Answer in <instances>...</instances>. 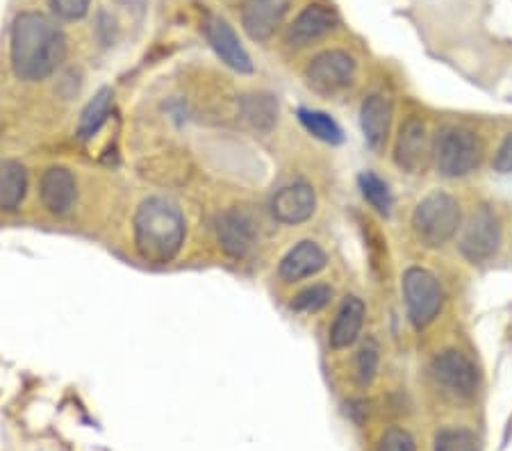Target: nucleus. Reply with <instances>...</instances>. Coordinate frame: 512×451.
<instances>
[{
  "mask_svg": "<svg viewBox=\"0 0 512 451\" xmlns=\"http://www.w3.org/2000/svg\"><path fill=\"white\" fill-rule=\"evenodd\" d=\"M244 117L249 119L255 128L269 130L278 117V103L271 96H249L244 98Z\"/></svg>",
  "mask_w": 512,
  "mask_h": 451,
  "instance_id": "nucleus-23",
  "label": "nucleus"
},
{
  "mask_svg": "<svg viewBox=\"0 0 512 451\" xmlns=\"http://www.w3.org/2000/svg\"><path fill=\"white\" fill-rule=\"evenodd\" d=\"M333 297V290L328 285H312L305 287L299 294H296L292 301V308L296 313H317L326 306V303Z\"/></svg>",
  "mask_w": 512,
  "mask_h": 451,
  "instance_id": "nucleus-26",
  "label": "nucleus"
},
{
  "mask_svg": "<svg viewBox=\"0 0 512 451\" xmlns=\"http://www.w3.org/2000/svg\"><path fill=\"white\" fill-rule=\"evenodd\" d=\"M337 26V14L326 5H308L305 10L296 16L292 26L287 32V41L292 46H305L310 41H317L319 37L328 35L330 30Z\"/></svg>",
  "mask_w": 512,
  "mask_h": 451,
  "instance_id": "nucleus-16",
  "label": "nucleus"
},
{
  "mask_svg": "<svg viewBox=\"0 0 512 451\" xmlns=\"http://www.w3.org/2000/svg\"><path fill=\"white\" fill-rule=\"evenodd\" d=\"M494 171H499V174H512V133L503 139L497 158H494Z\"/></svg>",
  "mask_w": 512,
  "mask_h": 451,
  "instance_id": "nucleus-29",
  "label": "nucleus"
},
{
  "mask_svg": "<svg viewBox=\"0 0 512 451\" xmlns=\"http://www.w3.org/2000/svg\"><path fill=\"white\" fill-rule=\"evenodd\" d=\"M299 119L305 126L308 133L315 135L321 142H328V144H340L344 139L342 128L337 126V121L333 117H328L326 112H319V110H299Z\"/></svg>",
  "mask_w": 512,
  "mask_h": 451,
  "instance_id": "nucleus-21",
  "label": "nucleus"
},
{
  "mask_svg": "<svg viewBox=\"0 0 512 451\" xmlns=\"http://www.w3.org/2000/svg\"><path fill=\"white\" fill-rule=\"evenodd\" d=\"M355 78V60L344 51H324L305 69V80L319 94H335Z\"/></svg>",
  "mask_w": 512,
  "mask_h": 451,
  "instance_id": "nucleus-7",
  "label": "nucleus"
},
{
  "mask_svg": "<svg viewBox=\"0 0 512 451\" xmlns=\"http://www.w3.org/2000/svg\"><path fill=\"white\" fill-rule=\"evenodd\" d=\"M392 101L383 94H371L360 110V126L371 149H381L390 133Z\"/></svg>",
  "mask_w": 512,
  "mask_h": 451,
  "instance_id": "nucleus-17",
  "label": "nucleus"
},
{
  "mask_svg": "<svg viewBox=\"0 0 512 451\" xmlns=\"http://www.w3.org/2000/svg\"><path fill=\"white\" fill-rule=\"evenodd\" d=\"M292 0H249L242 10V26L253 41H267L280 28Z\"/></svg>",
  "mask_w": 512,
  "mask_h": 451,
  "instance_id": "nucleus-12",
  "label": "nucleus"
},
{
  "mask_svg": "<svg viewBox=\"0 0 512 451\" xmlns=\"http://www.w3.org/2000/svg\"><path fill=\"white\" fill-rule=\"evenodd\" d=\"M378 363H381V347L374 338H367L355 356V379L360 385H369L376 379Z\"/></svg>",
  "mask_w": 512,
  "mask_h": 451,
  "instance_id": "nucleus-24",
  "label": "nucleus"
},
{
  "mask_svg": "<svg viewBox=\"0 0 512 451\" xmlns=\"http://www.w3.org/2000/svg\"><path fill=\"white\" fill-rule=\"evenodd\" d=\"M135 246L151 265H167L178 256L185 242V217L173 201L151 196L135 212Z\"/></svg>",
  "mask_w": 512,
  "mask_h": 451,
  "instance_id": "nucleus-2",
  "label": "nucleus"
},
{
  "mask_svg": "<svg viewBox=\"0 0 512 451\" xmlns=\"http://www.w3.org/2000/svg\"><path fill=\"white\" fill-rule=\"evenodd\" d=\"M28 174L19 162L0 164V208L16 210L26 196Z\"/></svg>",
  "mask_w": 512,
  "mask_h": 451,
  "instance_id": "nucleus-19",
  "label": "nucleus"
},
{
  "mask_svg": "<svg viewBox=\"0 0 512 451\" xmlns=\"http://www.w3.org/2000/svg\"><path fill=\"white\" fill-rule=\"evenodd\" d=\"M460 221V203L447 192H433L421 199L412 212V231L421 244L428 249H437L458 233Z\"/></svg>",
  "mask_w": 512,
  "mask_h": 451,
  "instance_id": "nucleus-3",
  "label": "nucleus"
},
{
  "mask_svg": "<svg viewBox=\"0 0 512 451\" xmlns=\"http://www.w3.org/2000/svg\"><path fill=\"white\" fill-rule=\"evenodd\" d=\"M483 153V142L476 133L465 128H451L437 139V169L447 178H462L481 167Z\"/></svg>",
  "mask_w": 512,
  "mask_h": 451,
  "instance_id": "nucleus-4",
  "label": "nucleus"
},
{
  "mask_svg": "<svg viewBox=\"0 0 512 451\" xmlns=\"http://www.w3.org/2000/svg\"><path fill=\"white\" fill-rule=\"evenodd\" d=\"M403 299L408 317L417 328H426L442 310V287L433 272L424 267H410L403 274Z\"/></svg>",
  "mask_w": 512,
  "mask_h": 451,
  "instance_id": "nucleus-5",
  "label": "nucleus"
},
{
  "mask_svg": "<svg viewBox=\"0 0 512 451\" xmlns=\"http://www.w3.org/2000/svg\"><path fill=\"white\" fill-rule=\"evenodd\" d=\"M431 374L437 385H442V388L451 392V395L462 399L474 397V392L478 388V372L474 363L462 354V351L456 349L437 354L433 358Z\"/></svg>",
  "mask_w": 512,
  "mask_h": 451,
  "instance_id": "nucleus-8",
  "label": "nucleus"
},
{
  "mask_svg": "<svg viewBox=\"0 0 512 451\" xmlns=\"http://www.w3.org/2000/svg\"><path fill=\"white\" fill-rule=\"evenodd\" d=\"M394 160L401 169L410 174H419L428 167L431 160V142H428V130L419 119H408L401 126L399 139H396Z\"/></svg>",
  "mask_w": 512,
  "mask_h": 451,
  "instance_id": "nucleus-10",
  "label": "nucleus"
},
{
  "mask_svg": "<svg viewBox=\"0 0 512 451\" xmlns=\"http://www.w3.org/2000/svg\"><path fill=\"white\" fill-rule=\"evenodd\" d=\"M66 37L57 23L39 12H23L12 26V69L16 78L44 80L60 67Z\"/></svg>",
  "mask_w": 512,
  "mask_h": 451,
  "instance_id": "nucleus-1",
  "label": "nucleus"
},
{
  "mask_svg": "<svg viewBox=\"0 0 512 451\" xmlns=\"http://www.w3.org/2000/svg\"><path fill=\"white\" fill-rule=\"evenodd\" d=\"M110 110H112V92L110 89H101V92H98L92 101L87 103V108L80 114L78 137L92 139L98 130H101L107 117H110Z\"/></svg>",
  "mask_w": 512,
  "mask_h": 451,
  "instance_id": "nucleus-20",
  "label": "nucleus"
},
{
  "mask_svg": "<svg viewBox=\"0 0 512 451\" xmlns=\"http://www.w3.org/2000/svg\"><path fill=\"white\" fill-rule=\"evenodd\" d=\"M501 244V226L494 212L483 205L469 217L460 237L462 256L472 262H485L497 253Z\"/></svg>",
  "mask_w": 512,
  "mask_h": 451,
  "instance_id": "nucleus-6",
  "label": "nucleus"
},
{
  "mask_svg": "<svg viewBox=\"0 0 512 451\" xmlns=\"http://www.w3.org/2000/svg\"><path fill=\"white\" fill-rule=\"evenodd\" d=\"M317 210V194L308 183H292L283 187L271 203V212L280 224L296 226L308 221Z\"/></svg>",
  "mask_w": 512,
  "mask_h": 451,
  "instance_id": "nucleus-13",
  "label": "nucleus"
},
{
  "mask_svg": "<svg viewBox=\"0 0 512 451\" xmlns=\"http://www.w3.org/2000/svg\"><path fill=\"white\" fill-rule=\"evenodd\" d=\"M360 183V190H362V196L371 203V208H376L381 215H390L392 212V192L390 187H387V183L383 178H378L374 171H365V174H360L358 178Z\"/></svg>",
  "mask_w": 512,
  "mask_h": 451,
  "instance_id": "nucleus-22",
  "label": "nucleus"
},
{
  "mask_svg": "<svg viewBox=\"0 0 512 451\" xmlns=\"http://www.w3.org/2000/svg\"><path fill=\"white\" fill-rule=\"evenodd\" d=\"M39 196L48 212H53V215H66L78 199L76 176L66 167L46 169L39 183Z\"/></svg>",
  "mask_w": 512,
  "mask_h": 451,
  "instance_id": "nucleus-14",
  "label": "nucleus"
},
{
  "mask_svg": "<svg viewBox=\"0 0 512 451\" xmlns=\"http://www.w3.org/2000/svg\"><path fill=\"white\" fill-rule=\"evenodd\" d=\"M435 451H481V442L467 429H447L435 438Z\"/></svg>",
  "mask_w": 512,
  "mask_h": 451,
  "instance_id": "nucleus-25",
  "label": "nucleus"
},
{
  "mask_svg": "<svg viewBox=\"0 0 512 451\" xmlns=\"http://www.w3.org/2000/svg\"><path fill=\"white\" fill-rule=\"evenodd\" d=\"M51 5L57 16H62L66 21H76L87 14L92 0H51Z\"/></svg>",
  "mask_w": 512,
  "mask_h": 451,
  "instance_id": "nucleus-28",
  "label": "nucleus"
},
{
  "mask_svg": "<svg viewBox=\"0 0 512 451\" xmlns=\"http://www.w3.org/2000/svg\"><path fill=\"white\" fill-rule=\"evenodd\" d=\"M365 315H367V308L365 303H362V299L346 297L340 310H337L333 326H330V347L333 349L351 347L362 331Z\"/></svg>",
  "mask_w": 512,
  "mask_h": 451,
  "instance_id": "nucleus-18",
  "label": "nucleus"
},
{
  "mask_svg": "<svg viewBox=\"0 0 512 451\" xmlns=\"http://www.w3.org/2000/svg\"><path fill=\"white\" fill-rule=\"evenodd\" d=\"M415 440H412L406 429L392 426L383 433L381 442H378V451H415Z\"/></svg>",
  "mask_w": 512,
  "mask_h": 451,
  "instance_id": "nucleus-27",
  "label": "nucleus"
},
{
  "mask_svg": "<svg viewBox=\"0 0 512 451\" xmlns=\"http://www.w3.org/2000/svg\"><path fill=\"white\" fill-rule=\"evenodd\" d=\"M326 267V253L317 242L303 240L294 246V249L287 251V256L280 260L278 274L287 283L303 281V278H310L319 274L321 269Z\"/></svg>",
  "mask_w": 512,
  "mask_h": 451,
  "instance_id": "nucleus-15",
  "label": "nucleus"
},
{
  "mask_svg": "<svg viewBox=\"0 0 512 451\" xmlns=\"http://www.w3.org/2000/svg\"><path fill=\"white\" fill-rule=\"evenodd\" d=\"M217 235L226 256L242 260L251 253L255 244V235L258 233H255L253 219L246 215V212L233 208V210H226L224 215L219 217Z\"/></svg>",
  "mask_w": 512,
  "mask_h": 451,
  "instance_id": "nucleus-11",
  "label": "nucleus"
},
{
  "mask_svg": "<svg viewBox=\"0 0 512 451\" xmlns=\"http://www.w3.org/2000/svg\"><path fill=\"white\" fill-rule=\"evenodd\" d=\"M203 30H205V37L210 41V46L214 48V53H217L230 69H235L239 73L253 71L251 55L246 53L242 41H239L235 30L230 28V23L226 19L210 14L203 23Z\"/></svg>",
  "mask_w": 512,
  "mask_h": 451,
  "instance_id": "nucleus-9",
  "label": "nucleus"
}]
</instances>
